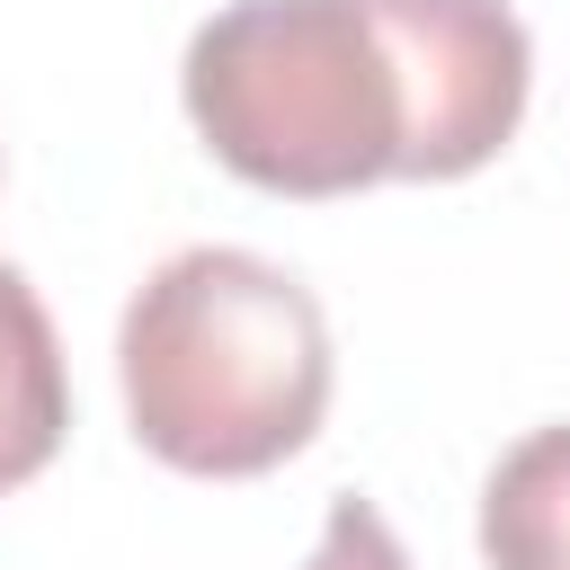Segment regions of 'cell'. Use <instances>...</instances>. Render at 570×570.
Masks as SVG:
<instances>
[{"label":"cell","mask_w":570,"mask_h":570,"mask_svg":"<svg viewBox=\"0 0 570 570\" xmlns=\"http://www.w3.org/2000/svg\"><path fill=\"white\" fill-rule=\"evenodd\" d=\"M481 561L490 570H570V428H534L490 463Z\"/></svg>","instance_id":"277c9868"},{"label":"cell","mask_w":570,"mask_h":570,"mask_svg":"<svg viewBox=\"0 0 570 570\" xmlns=\"http://www.w3.org/2000/svg\"><path fill=\"white\" fill-rule=\"evenodd\" d=\"M303 570H410V552H401V534L383 525V508L374 499H330V517H321V543H312V561Z\"/></svg>","instance_id":"5b68a950"},{"label":"cell","mask_w":570,"mask_h":570,"mask_svg":"<svg viewBox=\"0 0 570 570\" xmlns=\"http://www.w3.org/2000/svg\"><path fill=\"white\" fill-rule=\"evenodd\" d=\"M525 89L508 0H232L178 62L187 125L267 196L472 178L517 142Z\"/></svg>","instance_id":"6da1fadb"},{"label":"cell","mask_w":570,"mask_h":570,"mask_svg":"<svg viewBox=\"0 0 570 570\" xmlns=\"http://www.w3.org/2000/svg\"><path fill=\"white\" fill-rule=\"evenodd\" d=\"M125 419L151 463L196 481H258L321 436L330 410V321L258 249L160 258L116 321Z\"/></svg>","instance_id":"7a4b0ae2"},{"label":"cell","mask_w":570,"mask_h":570,"mask_svg":"<svg viewBox=\"0 0 570 570\" xmlns=\"http://www.w3.org/2000/svg\"><path fill=\"white\" fill-rule=\"evenodd\" d=\"M62 428H71V374H62L53 312L0 258V490L36 481L62 445Z\"/></svg>","instance_id":"3957f363"}]
</instances>
